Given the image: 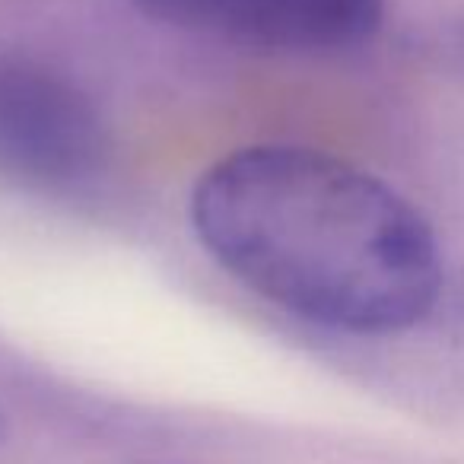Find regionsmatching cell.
I'll list each match as a JSON object with an SVG mask.
<instances>
[{"instance_id": "obj_1", "label": "cell", "mask_w": 464, "mask_h": 464, "mask_svg": "<svg viewBox=\"0 0 464 464\" xmlns=\"http://www.w3.org/2000/svg\"><path fill=\"white\" fill-rule=\"evenodd\" d=\"M191 229L236 284L337 334H404L445 286L430 219L375 172L315 147L219 156L191 191Z\"/></svg>"}, {"instance_id": "obj_2", "label": "cell", "mask_w": 464, "mask_h": 464, "mask_svg": "<svg viewBox=\"0 0 464 464\" xmlns=\"http://www.w3.org/2000/svg\"><path fill=\"white\" fill-rule=\"evenodd\" d=\"M111 166L96 99L54 64L0 54V179L48 198H80Z\"/></svg>"}, {"instance_id": "obj_3", "label": "cell", "mask_w": 464, "mask_h": 464, "mask_svg": "<svg viewBox=\"0 0 464 464\" xmlns=\"http://www.w3.org/2000/svg\"><path fill=\"white\" fill-rule=\"evenodd\" d=\"M172 29L277 54L360 48L385 23V0H130Z\"/></svg>"}, {"instance_id": "obj_4", "label": "cell", "mask_w": 464, "mask_h": 464, "mask_svg": "<svg viewBox=\"0 0 464 464\" xmlns=\"http://www.w3.org/2000/svg\"><path fill=\"white\" fill-rule=\"evenodd\" d=\"M442 48H445V54H449L451 67H455L458 73H464V20H458L455 26H449Z\"/></svg>"}, {"instance_id": "obj_5", "label": "cell", "mask_w": 464, "mask_h": 464, "mask_svg": "<svg viewBox=\"0 0 464 464\" xmlns=\"http://www.w3.org/2000/svg\"><path fill=\"white\" fill-rule=\"evenodd\" d=\"M4 436H7V417H4V411H0V442H4Z\"/></svg>"}]
</instances>
